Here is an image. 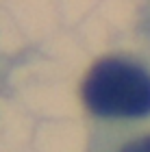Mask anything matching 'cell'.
Returning <instances> with one entry per match:
<instances>
[{
  "instance_id": "cell-1",
  "label": "cell",
  "mask_w": 150,
  "mask_h": 152,
  "mask_svg": "<svg viewBox=\"0 0 150 152\" xmlns=\"http://www.w3.org/2000/svg\"><path fill=\"white\" fill-rule=\"evenodd\" d=\"M80 96L98 117H144L150 113V72L135 61L105 57L89 67Z\"/></svg>"
},
{
  "instance_id": "cell-2",
  "label": "cell",
  "mask_w": 150,
  "mask_h": 152,
  "mask_svg": "<svg viewBox=\"0 0 150 152\" xmlns=\"http://www.w3.org/2000/svg\"><path fill=\"white\" fill-rule=\"evenodd\" d=\"M118 152H150V133L148 135H137L128 139Z\"/></svg>"
}]
</instances>
